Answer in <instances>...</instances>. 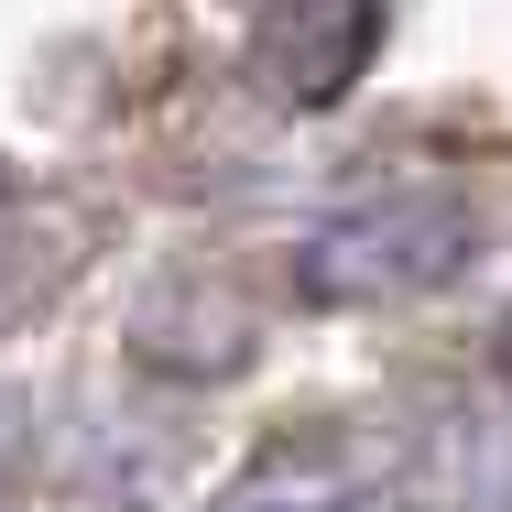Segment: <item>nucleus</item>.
<instances>
[{
	"label": "nucleus",
	"instance_id": "f257e3e1",
	"mask_svg": "<svg viewBox=\"0 0 512 512\" xmlns=\"http://www.w3.org/2000/svg\"><path fill=\"white\" fill-rule=\"evenodd\" d=\"M480 251V218L436 186H404V197H371L349 218H327L306 240V295L316 306H393V295H436L458 284Z\"/></svg>",
	"mask_w": 512,
	"mask_h": 512
},
{
	"label": "nucleus",
	"instance_id": "f03ea898",
	"mask_svg": "<svg viewBox=\"0 0 512 512\" xmlns=\"http://www.w3.org/2000/svg\"><path fill=\"white\" fill-rule=\"evenodd\" d=\"M371 55H382V11L371 0H273L251 22V77L284 109H338Z\"/></svg>",
	"mask_w": 512,
	"mask_h": 512
},
{
	"label": "nucleus",
	"instance_id": "7ed1b4c3",
	"mask_svg": "<svg viewBox=\"0 0 512 512\" xmlns=\"http://www.w3.org/2000/svg\"><path fill=\"white\" fill-rule=\"evenodd\" d=\"M491 349H502V382H512V316H502V338H491Z\"/></svg>",
	"mask_w": 512,
	"mask_h": 512
},
{
	"label": "nucleus",
	"instance_id": "20e7f679",
	"mask_svg": "<svg viewBox=\"0 0 512 512\" xmlns=\"http://www.w3.org/2000/svg\"><path fill=\"white\" fill-rule=\"evenodd\" d=\"M0 469H11V404H0Z\"/></svg>",
	"mask_w": 512,
	"mask_h": 512
}]
</instances>
